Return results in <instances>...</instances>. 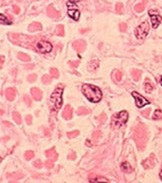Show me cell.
<instances>
[{
	"label": "cell",
	"instance_id": "cell-1",
	"mask_svg": "<svg viewBox=\"0 0 162 183\" xmlns=\"http://www.w3.org/2000/svg\"><path fill=\"white\" fill-rule=\"evenodd\" d=\"M82 93L89 101L97 103L102 98V92L97 86L91 84H84L82 86Z\"/></svg>",
	"mask_w": 162,
	"mask_h": 183
},
{
	"label": "cell",
	"instance_id": "cell-2",
	"mask_svg": "<svg viewBox=\"0 0 162 183\" xmlns=\"http://www.w3.org/2000/svg\"><path fill=\"white\" fill-rule=\"evenodd\" d=\"M63 85H58L50 96V103L54 110H59L62 106Z\"/></svg>",
	"mask_w": 162,
	"mask_h": 183
},
{
	"label": "cell",
	"instance_id": "cell-3",
	"mask_svg": "<svg viewBox=\"0 0 162 183\" xmlns=\"http://www.w3.org/2000/svg\"><path fill=\"white\" fill-rule=\"evenodd\" d=\"M127 120H128V112L126 110H122L112 116L111 126L113 128H119L125 124Z\"/></svg>",
	"mask_w": 162,
	"mask_h": 183
},
{
	"label": "cell",
	"instance_id": "cell-4",
	"mask_svg": "<svg viewBox=\"0 0 162 183\" xmlns=\"http://www.w3.org/2000/svg\"><path fill=\"white\" fill-rule=\"evenodd\" d=\"M142 127H143L142 125H138L136 127V129H135V133H134V135H133V138H134L135 142H136V144H137L138 149H143L144 141H142V138L146 139V137H145V135L143 134V132L145 130Z\"/></svg>",
	"mask_w": 162,
	"mask_h": 183
},
{
	"label": "cell",
	"instance_id": "cell-5",
	"mask_svg": "<svg viewBox=\"0 0 162 183\" xmlns=\"http://www.w3.org/2000/svg\"><path fill=\"white\" fill-rule=\"evenodd\" d=\"M149 23L147 21H144L143 23L140 24L138 27L135 29V36L138 39H144L149 33Z\"/></svg>",
	"mask_w": 162,
	"mask_h": 183
},
{
	"label": "cell",
	"instance_id": "cell-6",
	"mask_svg": "<svg viewBox=\"0 0 162 183\" xmlns=\"http://www.w3.org/2000/svg\"><path fill=\"white\" fill-rule=\"evenodd\" d=\"M36 47H37V49L42 53L50 52L52 50V48H53L51 43L48 42V41H45V40H39L38 42H37Z\"/></svg>",
	"mask_w": 162,
	"mask_h": 183
},
{
	"label": "cell",
	"instance_id": "cell-7",
	"mask_svg": "<svg viewBox=\"0 0 162 183\" xmlns=\"http://www.w3.org/2000/svg\"><path fill=\"white\" fill-rule=\"evenodd\" d=\"M132 96L135 99V104H136V106L139 107V108H141V107L147 105V104H150V102L146 98H144L143 96L140 95L138 92H135V91H133Z\"/></svg>",
	"mask_w": 162,
	"mask_h": 183
},
{
	"label": "cell",
	"instance_id": "cell-8",
	"mask_svg": "<svg viewBox=\"0 0 162 183\" xmlns=\"http://www.w3.org/2000/svg\"><path fill=\"white\" fill-rule=\"evenodd\" d=\"M149 15H150V19H151V24H152V27L154 29H156L159 26V24L161 23L162 17L159 14L156 13L155 11H153V10H150Z\"/></svg>",
	"mask_w": 162,
	"mask_h": 183
},
{
	"label": "cell",
	"instance_id": "cell-9",
	"mask_svg": "<svg viewBox=\"0 0 162 183\" xmlns=\"http://www.w3.org/2000/svg\"><path fill=\"white\" fill-rule=\"evenodd\" d=\"M72 114H73V111H72L71 106L66 105L65 108H64V110H63V112H62V117L65 120H70L72 118Z\"/></svg>",
	"mask_w": 162,
	"mask_h": 183
},
{
	"label": "cell",
	"instance_id": "cell-10",
	"mask_svg": "<svg viewBox=\"0 0 162 183\" xmlns=\"http://www.w3.org/2000/svg\"><path fill=\"white\" fill-rule=\"evenodd\" d=\"M75 7H72V8H70L68 9V11H67V14L70 18H72L73 20H78L79 19V16H80V12H79V10L77 9H74Z\"/></svg>",
	"mask_w": 162,
	"mask_h": 183
},
{
	"label": "cell",
	"instance_id": "cell-11",
	"mask_svg": "<svg viewBox=\"0 0 162 183\" xmlns=\"http://www.w3.org/2000/svg\"><path fill=\"white\" fill-rule=\"evenodd\" d=\"M73 47L76 49L78 52H82V51H84V49H85V47H86V43H85V41H83V40H77V41H75L74 43H73Z\"/></svg>",
	"mask_w": 162,
	"mask_h": 183
},
{
	"label": "cell",
	"instance_id": "cell-12",
	"mask_svg": "<svg viewBox=\"0 0 162 183\" xmlns=\"http://www.w3.org/2000/svg\"><path fill=\"white\" fill-rule=\"evenodd\" d=\"M31 95L33 96V98L37 101H39L41 100L42 98V91L39 89V88H37V87H33V88H31Z\"/></svg>",
	"mask_w": 162,
	"mask_h": 183
},
{
	"label": "cell",
	"instance_id": "cell-13",
	"mask_svg": "<svg viewBox=\"0 0 162 183\" xmlns=\"http://www.w3.org/2000/svg\"><path fill=\"white\" fill-rule=\"evenodd\" d=\"M5 95H6V98L9 101H12L15 98V96H16L15 88H7L6 91H5Z\"/></svg>",
	"mask_w": 162,
	"mask_h": 183
},
{
	"label": "cell",
	"instance_id": "cell-14",
	"mask_svg": "<svg viewBox=\"0 0 162 183\" xmlns=\"http://www.w3.org/2000/svg\"><path fill=\"white\" fill-rule=\"evenodd\" d=\"M45 155L47 156L48 158H51L53 159L54 161H55L57 159V153L55 152V149L54 148H50L45 151Z\"/></svg>",
	"mask_w": 162,
	"mask_h": 183
},
{
	"label": "cell",
	"instance_id": "cell-15",
	"mask_svg": "<svg viewBox=\"0 0 162 183\" xmlns=\"http://www.w3.org/2000/svg\"><path fill=\"white\" fill-rule=\"evenodd\" d=\"M99 67V60L98 59H94L93 61H91L88 65V70L89 71H95L97 68Z\"/></svg>",
	"mask_w": 162,
	"mask_h": 183
},
{
	"label": "cell",
	"instance_id": "cell-16",
	"mask_svg": "<svg viewBox=\"0 0 162 183\" xmlns=\"http://www.w3.org/2000/svg\"><path fill=\"white\" fill-rule=\"evenodd\" d=\"M121 169L123 172H125V173H130V172H132V167L128 162H123L121 164Z\"/></svg>",
	"mask_w": 162,
	"mask_h": 183
},
{
	"label": "cell",
	"instance_id": "cell-17",
	"mask_svg": "<svg viewBox=\"0 0 162 183\" xmlns=\"http://www.w3.org/2000/svg\"><path fill=\"white\" fill-rule=\"evenodd\" d=\"M144 87H145V91H146L147 93L152 92V90H153V85L151 84V82L149 81L148 79H146V81H145Z\"/></svg>",
	"mask_w": 162,
	"mask_h": 183
},
{
	"label": "cell",
	"instance_id": "cell-18",
	"mask_svg": "<svg viewBox=\"0 0 162 183\" xmlns=\"http://www.w3.org/2000/svg\"><path fill=\"white\" fill-rule=\"evenodd\" d=\"M131 75H132V77H133V79L135 80V81H138V80L140 79V77H141V71L137 70V69H134V70L132 71V73H131Z\"/></svg>",
	"mask_w": 162,
	"mask_h": 183
},
{
	"label": "cell",
	"instance_id": "cell-19",
	"mask_svg": "<svg viewBox=\"0 0 162 183\" xmlns=\"http://www.w3.org/2000/svg\"><path fill=\"white\" fill-rule=\"evenodd\" d=\"M13 120H15V122L17 123V124H21V122H22V119H21V115L19 114L18 112H13Z\"/></svg>",
	"mask_w": 162,
	"mask_h": 183
},
{
	"label": "cell",
	"instance_id": "cell-20",
	"mask_svg": "<svg viewBox=\"0 0 162 183\" xmlns=\"http://www.w3.org/2000/svg\"><path fill=\"white\" fill-rule=\"evenodd\" d=\"M161 118H162V111L159 110V109L155 110L154 114L152 116V119H154V120H159V119H161Z\"/></svg>",
	"mask_w": 162,
	"mask_h": 183
},
{
	"label": "cell",
	"instance_id": "cell-21",
	"mask_svg": "<svg viewBox=\"0 0 162 183\" xmlns=\"http://www.w3.org/2000/svg\"><path fill=\"white\" fill-rule=\"evenodd\" d=\"M89 113V110L86 109L85 107H79L77 109V114L78 115H85V114H88Z\"/></svg>",
	"mask_w": 162,
	"mask_h": 183
},
{
	"label": "cell",
	"instance_id": "cell-22",
	"mask_svg": "<svg viewBox=\"0 0 162 183\" xmlns=\"http://www.w3.org/2000/svg\"><path fill=\"white\" fill-rule=\"evenodd\" d=\"M0 20H1V23H2V24H7V25H10V24H11V21L8 20V18H7L4 14H1V15H0Z\"/></svg>",
	"mask_w": 162,
	"mask_h": 183
},
{
	"label": "cell",
	"instance_id": "cell-23",
	"mask_svg": "<svg viewBox=\"0 0 162 183\" xmlns=\"http://www.w3.org/2000/svg\"><path fill=\"white\" fill-rule=\"evenodd\" d=\"M18 58L23 61H30V56L25 54V53H18Z\"/></svg>",
	"mask_w": 162,
	"mask_h": 183
},
{
	"label": "cell",
	"instance_id": "cell-24",
	"mask_svg": "<svg viewBox=\"0 0 162 183\" xmlns=\"http://www.w3.org/2000/svg\"><path fill=\"white\" fill-rule=\"evenodd\" d=\"M48 14H49L50 16H54V17H58L59 16V13L57 12V11H55V10H54L53 8H52V6H50L49 8H48Z\"/></svg>",
	"mask_w": 162,
	"mask_h": 183
},
{
	"label": "cell",
	"instance_id": "cell-25",
	"mask_svg": "<svg viewBox=\"0 0 162 183\" xmlns=\"http://www.w3.org/2000/svg\"><path fill=\"white\" fill-rule=\"evenodd\" d=\"M36 29H38V30L41 29V25H40L39 23H32V24L29 26V30H30V31H34V30H36Z\"/></svg>",
	"mask_w": 162,
	"mask_h": 183
},
{
	"label": "cell",
	"instance_id": "cell-26",
	"mask_svg": "<svg viewBox=\"0 0 162 183\" xmlns=\"http://www.w3.org/2000/svg\"><path fill=\"white\" fill-rule=\"evenodd\" d=\"M101 181H103V182H109V180L104 178V177H96V178H91L90 179V182H101Z\"/></svg>",
	"mask_w": 162,
	"mask_h": 183
},
{
	"label": "cell",
	"instance_id": "cell-27",
	"mask_svg": "<svg viewBox=\"0 0 162 183\" xmlns=\"http://www.w3.org/2000/svg\"><path fill=\"white\" fill-rule=\"evenodd\" d=\"M50 74L53 78H58L59 77V72L56 68H51L50 69Z\"/></svg>",
	"mask_w": 162,
	"mask_h": 183
},
{
	"label": "cell",
	"instance_id": "cell-28",
	"mask_svg": "<svg viewBox=\"0 0 162 183\" xmlns=\"http://www.w3.org/2000/svg\"><path fill=\"white\" fill-rule=\"evenodd\" d=\"M42 82L44 83V84H49L51 82V77L49 76V75H43V77H42Z\"/></svg>",
	"mask_w": 162,
	"mask_h": 183
},
{
	"label": "cell",
	"instance_id": "cell-29",
	"mask_svg": "<svg viewBox=\"0 0 162 183\" xmlns=\"http://www.w3.org/2000/svg\"><path fill=\"white\" fill-rule=\"evenodd\" d=\"M24 157L26 160H30L34 157V152L33 151H27L25 152V155H24Z\"/></svg>",
	"mask_w": 162,
	"mask_h": 183
},
{
	"label": "cell",
	"instance_id": "cell-30",
	"mask_svg": "<svg viewBox=\"0 0 162 183\" xmlns=\"http://www.w3.org/2000/svg\"><path fill=\"white\" fill-rule=\"evenodd\" d=\"M79 135V131L78 130H75V131H71V132H68L67 133V136L68 138H73V137H76Z\"/></svg>",
	"mask_w": 162,
	"mask_h": 183
},
{
	"label": "cell",
	"instance_id": "cell-31",
	"mask_svg": "<svg viewBox=\"0 0 162 183\" xmlns=\"http://www.w3.org/2000/svg\"><path fill=\"white\" fill-rule=\"evenodd\" d=\"M53 165H54V160L53 159H49L45 162V166L47 168H53Z\"/></svg>",
	"mask_w": 162,
	"mask_h": 183
},
{
	"label": "cell",
	"instance_id": "cell-32",
	"mask_svg": "<svg viewBox=\"0 0 162 183\" xmlns=\"http://www.w3.org/2000/svg\"><path fill=\"white\" fill-rule=\"evenodd\" d=\"M98 121H99V123H101V124H103V123L105 122V120H106V115H105V113H101V114L99 115V117H98Z\"/></svg>",
	"mask_w": 162,
	"mask_h": 183
},
{
	"label": "cell",
	"instance_id": "cell-33",
	"mask_svg": "<svg viewBox=\"0 0 162 183\" xmlns=\"http://www.w3.org/2000/svg\"><path fill=\"white\" fill-rule=\"evenodd\" d=\"M121 77H122V73L120 71H115V79H116V81L117 82H119L120 80H121Z\"/></svg>",
	"mask_w": 162,
	"mask_h": 183
},
{
	"label": "cell",
	"instance_id": "cell-34",
	"mask_svg": "<svg viewBox=\"0 0 162 183\" xmlns=\"http://www.w3.org/2000/svg\"><path fill=\"white\" fill-rule=\"evenodd\" d=\"M36 79H37V75L36 74H30L29 76H28V81L29 82H34Z\"/></svg>",
	"mask_w": 162,
	"mask_h": 183
},
{
	"label": "cell",
	"instance_id": "cell-35",
	"mask_svg": "<svg viewBox=\"0 0 162 183\" xmlns=\"http://www.w3.org/2000/svg\"><path fill=\"white\" fill-rule=\"evenodd\" d=\"M57 34L58 35H61V36L64 35V29H63V26L62 25L58 26V28H57Z\"/></svg>",
	"mask_w": 162,
	"mask_h": 183
},
{
	"label": "cell",
	"instance_id": "cell-36",
	"mask_svg": "<svg viewBox=\"0 0 162 183\" xmlns=\"http://www.w3.org/2000/svg\"><path fill=\"white\" fill-rule=\"evenodd\" d=\"M68 64L71 67H78V65H79V61H69L68 62Z\"/></svg>",
	"mask_w": 162,
	"mask_h": 183
},
{
	"label": "cell",
	"instance_id": "cell-37",
	"mask_svg": "<svg viewBox=\"0 0 162 183\" xmlns=\"http://www.w3.org/2000/svg\"><path fill=\"white\" fill-rule=\"evenodd\" d=\"M68 158H69V160H74L75 158H76V153L75 152H70L69 154H68Z\"/></svg>",
	"mask_w": 162,
	"mask_h": 183
},
{
	"label": "cell",
	"instance_id": "cell-38",
	"mask_svg": "<svg viewBox=\"0 0 162 183\" xmlns=\"http://www.w3.org/2000/svg\"><path fill=\"white\" fill-rule=\"evenodd\" d=\"M34 166H35L36 168H41V167H42V163H41V161L37 159V160L35 161V162H34Z\"/></svg>",
	"mask_w": 162,
	"mask_h": 183
},
{
	"label": "cell",
	"instance_id": "cell-39",
	"mask_svg": "<svg viewBox=\"0 0 162 183\" xmlns=\"http://www.w3.org/2000/svg\"><path fill=\"white\" fill-rule=\"evenodd\" d=\"M25 120H26V123L28 125H30L31 124V122H32V116L31 115H27L26 117H25Z\"/></svg>",
	"mask_w": 162,
	"mask_h": 183
},
{
	"label": "cell",
	"instance_id": "cell-40",
	"mask_svg": "<svg viewBox=\"0 0 162 183\" xmlns=\"http://www.w3.org/2000/svg\"><path fill=\"white\" fill-rule=\"evenodd\" d=\"M116 11H117L118 13H121V12H122V4H121V3H118V4L116 5Z\"/></svg>",
	"mask_w": 162,
	"mask_h": 183
},
{
	"label": "cell",
	"instance_id": "cell-41",
	"mask_svg": "<svg viewBox=\"0 0 162 183\" xmlns=\"http://www.w3.org/2000/svg\"><path fill=\"white\" fill-rule=\"evenodd\" d=\"M24 101H25V103H26L27 105H31V99H30L27 95L24 96Z\"/></svg>",
	"mask_w": 162,
	"mask_h": 183
},
{
	"label": "cell",
	"instance_id": "cell-42",
	"mask_svg": "<svg viewBox=\"0 0 162 183\" xmlns=\"http://www.w3.org/2000/svg\"><path fill=\"white\" fill-rule=\"evenodd\" d=\"M120 29H121V31L126 30V25H125V24H121V26H120Z\"/></svg>",
	"mask_w": 162,
	"mask_h": 183
},
{
	"label": "cell",
	"instance_id": "cell-43",
	"mask_svg": "<svg viewBox=\"0 0 162 183\" xmlns=\"http://www.w3.org/2000/svg\"><path fill=\"white\" fill-rule=\"evenodd\" d=\"M78 1H80V0H69V2H71V3H76Z\"/></svg>",
	"mask_w": 162,
	"mask_h": 183
},
{
	"label": "cell",
	"instance_id": "cell-44",
	"mask_svg": "<svg viewBox=\"0 0 162 183\" xmlns=\"http://www.w3.org/2000/svg\"><path fill=\"white\" fill-rule=\"evenodd\" d=\"M14 8H15V12H16V13H18V12H19V9H18V7H17V6H15Z\"/></svg>",
	"mask_w": 162,
	"mask_h": 183
},
{
	"label": "cell",
	"instance_id": "cell-45",
	"mask_svg": "<svg viewBox=\"0 0 162 183\" xmlns=\"http://www.w3.org/2000/svg\"><path fill=\"white\" fill-rule=\"evenodd\" d=\"M160 178H161V180H162V169H161V171H160Z\"/></svg>",
	"mask_w": 162,
	"mask_h": 183
},
{
	"label": "cell",
	"instance_id": "cell-46",
	"mask_svg": "<svg viewBox=\"0 0 162 183\" xmlns=\"http://www.w3.org/2000/svg\"><path fill=\"white\" fill-rule=\"evenodd\" d=\"M1 64H3V56H1Z\"/></svg>",
	"mask_w": 162,
	"mask_h": 183
},
{
	"label": "cell",
	"instance_id": "cell-47",
	"mask_svg": "<svg viewBox=\"0 0 162 183\" xmlns=\"http://www.w3.org/2000/svg\"><path fill=\"white\" fill-rule=\"evenodd\" d=\"M160 84L162 85V76H161V78H160Z\"/></svg>",
	"mask_w": 162,
	"mask_h": 183
}]
</instances>
